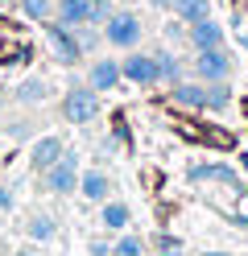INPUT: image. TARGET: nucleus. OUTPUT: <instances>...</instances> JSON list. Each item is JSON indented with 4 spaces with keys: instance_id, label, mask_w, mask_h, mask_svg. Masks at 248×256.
Wrapping results in <instances>:
<instances>
[{
    "instance_id": "nucleus-15",
    "label": "nucleus",
    "mask_w": 248,
    "mask_h": 256,
    "mask_svg": "<svg viewBox=\"0 0 248 256\" xmlns=\"http://www.w3.org/2000/svg\"><path fill=\"white\" fill-rule=\"evenodd\" d=\"M25 236L33 240V244H50V240H58V223H54V215H29V223H25Z\"/></svg>"
},
{
    "instance_id": "nucleus-22",
    "label": "nucleus",
    "mask_w": 248,
    "mask_h": 256,
    "mask_svg": "<svg viewBox=\"0 0 248 256\" xmlns=\"http://www.w3.org/2000/svg\"><path fill=\"white\" fill-rule=\"evenodd\" d=\"M21 12H25V17L29 21H50V17H54V0H21Z\"/></svg>"
},
{
    "instance_id": "nucleus-3",
    "label": "nucleus",
    "mask_w": 248,
    "mask_h": 256,
    "mask_svg": "<svg viewBox=\"0 0 248 256\" xmlns=\"http://www.w3.org/2000/svg\"><path fill=\"white\" fill-rule=\"evenodd\" d=\"M95 116H99V91L87 83H71L62 95V120L79 128V124H91Z\"/></svg>"
},
{
    "instance_id": "nucleus-2",
    "label": "nucleus",
    "mask_w": 248,
    "mask_h": 256,
    "mask_svg": "<svg viewBox=\"0 0 248 256\" xmlns=\"http://www.w3.org/2000/svg\"><path fill=\"white\" fill-rule=\"evenodd\" d=\"M42 38L50 46V54H54L58 66H75V62H83V46H79V34L75 29H66L62 21H42Z\"/></svg>"
},
{
    "instance_id": "nucleus-27",
    "label": "nucleus",
    "mask_w": 248,
    "mask_h": 256,
    "mask_svg": "<svg viewBox=\"0 0 248 256\" xmlns=\"http://www.w3.org/2000/svg\"><path fill=\"white\" fill-rule=\"evenodd\" d=\"M0 211H13V190L0 186Z\"/></svg>"
},
{
    "instance_id": "nucleus-23",
    "label": "nucleus",
    "mask_w": 248,
    "mask_h": 256,
    "mask_svg": "<svg viewBox=\"0 0 248 256\" xmlns=\"http://www.w3.org/2000/svg\"><path fill=\"white\" fill-rule=\"evenodd\" d=\"M112 12H116V8H112V0H91V21H87V25H104Z\"/></svg>"
},
{
    "instance_id": "nucleus-21",
    "label": "nucleus",
    "mask_w": 248,
    "mask_h": 256,
    "mask_svg": "<svg viewBox=\"0 0 248 256\" xmlns=\"http://www.w3.org/2000/svg\"><path fill=\"white\" fill-rule=\"evenodd\" d=\"M231 104V87H227V78L223 83H207V112H223Z\"/></svg>"
},
{
    "instance_id": "nucleus-6",
    "label": "nucleus",
    "mask_w": 248,
    "mask_h": 256,
    "mask_svg": "<svg viewBox=\"0 0 248 256\" xmlns=\"http://www.w3.org/2000/svg\"><path fill=\"white\" fill-rule=\"evenodd\" d=\"M120 74H124V83H132V87H157L161 83L157 58L153 54H141V50H132V54L120 58Z\"/></svg>"
},
{
    "instance_id": "nucleus-11",
    "label": "nucleus",
    "mask_w": 248,
    "mask_h": 256,
    "mask_svg": "<svg viewBox=\"0 0 248 256\" xmlns=\"http://www.w3.org/2000/svg\"><path fill=\"white\" fill-rule=\"evenodd\" d=\"M186 42L194 46V50H215V46H227V38H223V25L215 21V17H203V21L186 25Z\"/></svg>"
},
{
    "instance_id": "nucleus-20",
    "label": "nucleus",
    "mask_w": 248,
    "mask_h": 256,
    "mask_svg": "<svg viewBox=\"0 0 248 256\" xmlns=\"http://www.w3.org/2000/svg\"><path fill=\"white\" fill-rule=\"evenodd\" d=\"M145 248H149V244H145L137 232H124V236L112 244V256H145Z\"/></svg>"
},
{
    "instance_id": "nucleus-12",
    "label": "nucleus",
    "mask_w": 248,
    "mask_h": 256,
    "mask_svg": "<svg viewBox=\"0 0 248 256\" xmlns=\"http://www.w3.org/2000/svg\"><path fill=\"white\" fill-rule=\"evenodd\" d=\"M79 194L87 198V202H108L112 178H108L104 170H83V174H79Z\"/></svg>"
},
{
    "instance_id": "nucleus-19",
    "label": "nucleus",
    "mask_w": 248,
    "mask_h": 256,
    "mask_svg": "<svg viewBox=\"0 0 248 256\" xmlns=\"http://www.w3.org/2000/svg\"><path fill=\"white\" fill-rule=\"evenodd\" d=\"M149 248H153V256H182L186 248H182V240L170 236V232H157L153 240H149Z\"/></svg>"
},
{
    "instance_id": "nucleus-1",
    "label": "nucleus",
    "mask_w": 248,
    "mask_h": 256,
    "mask_svg": "<svg viewBox=\"0 0 248 256\" xmlns=\"http://www.w3.org/2000/svg\"><path fill=\"white\" fill-rule=\"evenodd\" d=\"M99 29H104V46H112V50H137L145 38L141 12H128V8H116Z\"/></svg>"
},
{
    "instance_id": "nucleus-26",
    "label": "nucleus",
    "mask_w": 248,
    "mask_h": 256,
    "mask_svg": "<svg viewBox=\"0 0 248 256\" xmlns=\"http://www.w3.org/2000/svg\"><path fill=\"white\" fill-rule=\"evenodd\" d=\"M13 256H46V252H42V248H38V244H33V240H29V244H21V248H17Z\"/></svg>"
},
{
    "instance_id": "nucleus-9",
    "label": "nucleus",
    "mask_w": 248,
    "mask_h": 256,
    "mask_svg": "<svg viewBox=\"0 0 248 256\" xmlns=\"http://www.w3.org/2000/svg\"><path fill=\"white\" fill-rule=\"evenodd\" d=\"M170 100L178 108L207 112V83H203V78H178V83H170Z\"/></svg>"
},
{
    "instance_id": "nucleus-30",
    "label": "nucleus",
    "mask_w": 248,
    "mask_h": 256,
    "mask_svg": "<svg viewBox=\"0 0 248 256\" xmlns=\"http://www.w3.org/2000/svg\"><path fill=\"white\" fill-rule=\"evenodd\" d=\"M240 50H244V54H248V34H240Z\"/></svg>"
},
{
    "instance_id": "nucleus-8",
    "label": "nucleus",
    "mask_w": 248,
    "mask_h": 256,
    "mask_svg": "<svg viewBox=\"0 0 248 256\" xmlns=\"http://www.w3.org/2000/svg\"><path fill=\"white\" fill-rule=\"evenodd\" d=\"M62 153H66V140H62L58 132H46V136H38V140L29 145V166L38 170V174H46Z\"/></svg>"
},
{
    "instance_id": "nucleus-16",
    "label": "nucleus",
    "mask_w": 248,
    "mask_h": 256,
    "mask_svg": "<svg viewBox=\"0 0 248 256\" xmlns=\"http://www.w3.org/2000/svg\"><path fill=\"white\" fill-rule=\"evenodd\" d=\"M128 219H132V211H128V202H120V198L104 202V211H99V223H104V232H124V228H128Z\"/></svg>"
},
{
    "instance_id": "nucleus-10",
    "label": "nucleus",
    "mask_w": 248,
    "mask_h": 256,
    "mask_svg": "<svg viewBox=\"0 0 248 256\" xmlns=\"http://www.w3.org/2000/svg\"><path fill=\"white\" fill-rule=\"evenodd\" d=\"M120 83H124V74H120V62H116V58H95L87 66V87H95L99 95L116 91Z\"/></svg>"
},
{
    "instance_id": "nucleus-31",
    "label": "nucleus",
    "mask_w": 248,
    "mask_h": 256,
    "mask_svg": "<svg viewBox=\"0 0 248 256\" xmlns=\"http://www.w3.org/2000/svg\"><path fill=\"white\" fill-rule=\"evenodd\" d=\"M5 100H9V95H5V91H0V112H5Z\"/></svg>"
},
{
    "instance_id": "nucleus-24",
    "label": "nucleus",
    "mask_w": 248,
    "mask_h": 256,
    "mask_svg": "<svg viewBox=\"0 0 248 256\" xmlns=\"http://www.w3.org/2000/svg\"><path fill=\"white\" fill-rule=\"evenodd\" d=\"M165 42H174V46H178V42H186V21H178V17H174V21H165Z\"/></svg>"
},
{
    "instance_id": "nucleus-28",
    "label": "nucleus",
    "mask_w": 248,
    "mask_h": 256,
    "mask_svg": "<svg viewBox=\"0 0 248 256\" xmlns=\"http://www.w3.org/2000/svg\"><path fill=\"white\" fill-rule=\"evenodd\" d=\"M198 256H231V252H223V248H211V252H198Z\"/></svg>"
},
{
    "instance_id": "nucleus-17",
    "label": "nucleus",
    "mask_w": 248,
    "mask_h": 256,
    "mask_svg": "<svg viewBox=\"0 0 248 256\" xmlns=\"http://www.w3.org/2000/svg\"><path fill=\"white\" fill-rule=\"evenodd\" d=\"M170 12L178 21H186V25H194V21H203V17H211V0H170Z\"/></svg>"
},
{
    "instance_id": "nucleus-5",
    "label": "nucleus",
    "mask_w": 248,
    "mask_h": 256,
    "mask_svg": "<svg viewBox=\"0 0 248 256\" xmlns=\"http://www.w3.org/2000/svg\"><path fill=\"white\" fill-rule=\"evenodd\" d=\"M42 186L50 190V194H71V190L79 186V153H75V149H66L58 162L42 174Z\"/></svg>"
},
{
    "instance_id": "nucleus-25",
    "label": "nucleus",
    "mask_w": 248,
    "mask_h": 256,
    "mask_svg": "<svg viewBox=\"0 0 248 256\" xmlns=\"http://www.w3.org/2000/svg\"><path fill=\"white\" fill-rule=\"evenodd\" d=\"M87 256H112V244H104V240H91V244H87Z\"/></svg>"
},
{
    "instance_id": "nucleus-18",
    "label": "nucleus",
    "mask_w": 248,
    "mask_h": 256,
    "mask_svg": "<svg viewBox=\"0 0 248 256\" xmlns=\"http://www.w3.org/2000/svg\"><path fill=\"white\" fill-rule=\"evenodd\" d=\"M153 58H157V74H161V83H165V87L178 83V78L186 74V66H182V58H178V54H170V50H153Z\"/></svg>"
},
{
    "instance_id": "nucleus-14",
    "label": "nucleus",
    "mask_w": 248,
    "mask_h": 256,
    "mask_svg": "<svg viewBox=\"0 0 248 256\" xmlns=\"http://www.w3.org/2000/svg\"><path fill=\"white\" fill-rule=\"evenodd\" d=\"M13 100L25 104V108H38V104L50 100V83H46V78H25V83L13 91Z\"/></svg>"
},
{
    "instance_id": "nucleus-4",
    "label": "nucleus",
    "mask_w": 248,
    "mask_h": 256,
    "mask_svg": "<svg viewBox=\"0 0 248 256\" xmlns=\"http://www.w3.org/2000/svg\"><path fill=\"white\" fill-rule=\"evenodd\" d=\"M194 78H203V83H223V78H231V54L227 46H215V50H194Z\"/></svg>"
},
{
    "instance_id": "nucleus-7",
    "label": "nucleus",
    "mask_w": 248,
    "mask_h": 256,
    "mask_svg": "<svg viewBox=\"0 0 248 256\" xmlns=\"http://www.w3.org/2000/svg\"><path fill=\"white\" fill-rule=\"evenodd\" d=\"M186 182H219V186H231V190H244L240 186V174L231 170L227 162H198V166H190L186 170Z\"/></svg>"
},
{
    "instance_id": "nucleus-29",
    "label": "nucleus",
    "mask_w": 248,
    "mask_h": 256,
    "mask_svg": "<svg viewBox=\"0 0 248 256\" xmlns=\"http://www.w3.org/2000/svg\"><path fill=\"white\" fill-rule=\"evenodd\" d=\"M149 4H153V8H170V0H149Z\"/></svg>"
},
{
    "instance_id": "nucleus-13",
    "label": "nucleus",
    "mask_w": 248,
    "mask_h": 256,
    "mask_svg": "<svg viewBox=\"0 0 248 256\" xmlns=\"http://www.w3.org/2000/svg\"><path fill=\"white\" fill-rule=\"evenodd\" d=\"M54 21H62L66 29H79L91 21V0H54Z\"/></svg>"
}]
</instances>
